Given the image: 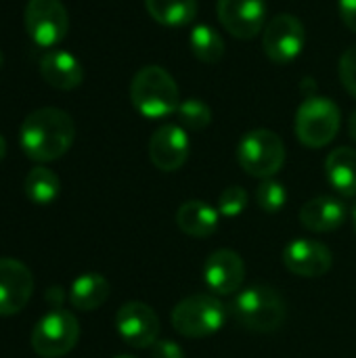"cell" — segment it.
<instances>
[{"label": "cell", "mask_w": 356, "mask_h": 358, "mask_svg": "<svg viewBox=\"0 0 356 358\" xmlns=\"http://www.w3.org/2000/svg\"><path fill=\"white\" fill-rule=\"evenodd\" d=\"M147 13L162 25L180 27L195 19L197 0H145Z\"/></svg>", "instance_id": "44dd1931"}, {"label": "cell", "mask_w": 356, "mask_h": 358, "mask_svg": "<svg viewBox=\"0 0 356 358\" xmlns=\"http://www.w3.org/2000/svg\"><path fill=\"white\" fill-rule=\"evenodd\" d=\"M241 170L256 178H273L285 164V145L273 130H250L237 145Z\"/></svg>", "instance_id": "277c9868"}, {"label": "cell", "mask_w": 356, "mask_h": 358, "mask_svg": "<svg viewBox=\"0 0 356 358\" xmlns=\"http://www.w3.org/2000/svg\"><path fill=\"white\" fill-rule=\"evenodd\" d=\"M248 201H250V195L243 187L239 185H233V187H227L220 197H218V212L227 218H233V216H239L245 208H248Z\"/></svg>", "instance_id": "484cf974"}, {"label": "cell", "mask_w": 356, "mask_h": 358, "mask_svg": "<svg viewBox=\"0 0 356 358\" xmlns=\"http://www.w3.org/2000/svg\"><path fill=\"white\" fill-rule=\"evenodd\" d=\"M40 73L44 82L57 90H73L84 80L80 61L67 50H48L40 61Z\"/></svg>", "instance_id": "e0dca14e"}, {"label": "cell", "mask_w": 356, "mask_h": 358, "mask_svg": "<svg viewBox=\"0 0 356 358\" xmlns=\"http://www.w3.org/2000/svg\"><path fill=\"white\" fill-rule=\"evenodd\" d=\"M113 358H134V357H130V355H118V357H113Z\"/></svg>", "instance_id": "d6a6232c"}, {"label": "cell", "mask_w": 356, "mask_h": 358, "mask_svg": "<svg viewBox=\"0 0 356 358\" xmlns=\"http://www.w3.org/2000/svg\"><path fill=\"white\" fill-rule=\"evenodd\" d=\"M338 8L344 25L356 34V0H338Z\"/></svg>", "instance_id": "f1b7e54d"}, {"label": "cell", "mask_w": 356, "mask_h": 358, "mask_svg": "<svg viewBox=\"0 0 356 358\" xmlns=\"http://www.w3.org/2000/svg\"><path fill=\"white\" fill-rule=\"evenodd\" d=\"M153 358H185V350L174 340H157L151 346Z\"/></svg>", "instance_id": "83f0119b"}, {"label": "cell", "mask_w": 356, "mask_h": 358, "mask_svg": "<svg viewBox=\"0 0 356 358\" xmlns=\"http://www.w3.org/2000/svg\"><path fill=\"white\" fill-rule=\"evenodd\" d=\"M231 310L241 327L256 334L277 331L287 319L285 298L269 285H250L241 289L235 296Z\"/></svg>", "instance_id": "7a4b0ae2"}, {"label": "cell", "mask_w": 356, "mask_h": 358, "mask_svg": "<svg viewBox=\"0 0 356 358\" xmlns=\"http://www.w3.org/2000/svg\"><path fill=\"white\" fill-rule=\"evenodd\" d=\"M283 264L298 277H323L332 271L334 254L317 239H294L283 250Z\"/></svg>", "instance_id": "4fadbf2b"}, {"label": "cell", "mask_w": 356, "mask_h": 358, "mask_svg": "<svg viewBox=\"0 0 356 358\" xmlns=\"http://www.w3.org/2000/svg\"><path fill=\"white\" fill-rule=\"evenodd\" d=\"M340 80L344 88L356 96V44L348 46L340 59Z\"/></svg>", "instance_id": "4316f807"}, {"label": "cell", "mask_w": 356, "mask_h": 358, "mask_svg": "<svg viewBox=\"0 0 356 358\" xmlns=\"http://www.w3.org/2000/svg\"><path fill=\"white\" fill-rule=\"evenodd\" d=\"M176 113H178L180 126L187 128V130H195V132L208 128L210 122H212V109H210V105L204 103L201 99H195V96H191L187 101H180Z\"/></svg>", "instance_id": "cb8c5ba5"}, {"label": "cell", "mask_w": 356, "mask_h": 358, "mask_svg": "<svg viewBox=\"0 0 356 358\" xmlns=\"http://www.w3.org/2000/svg\"><path fill=\"white\" fill-rule=\"evenodd\" d=\"M2 63H4V57H2V52H0V67H2Z\"/></svg>", "instance_id": "836d02e7"}, {"label": "cell", "mask_w": 356, "mask_h": 358, "mask_svg": "<svg viewBox=\"0 0 356 358\" xmlns=\"http://www.w3.org/2000/svg\"><path fill=\"white\" fill-rule=\"evenodd\" d=\"M151 164L162 172H176L189 157V134L178 124L159 126L149 141Z\"/></svg>", "instance_id": "5bb4252c"}, {"label": "cell", "mask_w": 356, "mask_h": 358, "mask_svg": "<svg viewBox=\"0 0 356 358\" xmlns=\"http://www.w3.org/2000/svg\"><path fill=\"white\" fill-rule=\"evenodd\" d=\"M340 130V107L327 96H308L296 113L298 141L311 149L329 145Z\"/></svg>", "instance_id": "8992f818"}, {"label": "cell", "mask_w": 356, "mask_h": 358, "mask_svg": "<svg viewBox=\"0 0 356 358\" xmlns=\"http://www.w3.org/2000/svg\"><path fill=\"white\" fill-rule=\"evenodd\" d=\"M348 132H350V138H355L356 141V109L353 111L350 120H348Z\"/></svg>", "instance_id": "f546056e"}, {"label": "cell", "mask_w": 356, "mask_h": 358, "mask_svg": "<svg viewBox=\"0 0 356 358\" xmlns=\"http://www.w3.org/2000/svg\"><path fill=\"white\" fill-rule=\"evenodd\" d=\"M325 172L332 182V187L344 195H356V151L350 147H338L334 149L325 159Z\"/></svg>", "instance_id": "d6986e66"}, {"label": "cell", "mask_w": 356, "mask_h": 358, "mask_svg": "<svg viewBox=\"0 0 356 358\" xmlns=\"http://www.w3.org/2000/svg\"><path fill=\"white\" fill-rule=\"evenodd\" d=\"M304 42V25L294 15H277L264 27L262 46L266 57L275 63H292L302 52Z\"/></svg>", "instance_id": "30bf717a"}, {"label": "cell", "mask_w": 356, "mask_h": 358, "mask_svg": "<svg viewBox=\"0 0 356 358\" xmlns=\"http://www.w3.org/2000/svg\"><path fill=\"white\" fill-rule=\"evenodd\" d=\"M353 222H355V233H356V206H355V210H353Z\"/></svg>", "instance_id": "1f68e13d"}, {"label": "cell", "mask_w": 356, "mask_h": 358, "mask_svg": "<svg viewBox=\"0 0 356 358\" xmlns=\"http://www.w3.org/2000/svg\"><path fill=\"white\" fill-rule=\"evenodd\" d=\"M109 281L99 273L80 275L69 287V304L78 310H97L109 298Z\"/></svg>", "instance_id": "ffe728a7"}, {"label": "cell", "mask_w": 356, "mask_h": 358, "mask_svg": "<svg viewBox=\"0 0 356 358\" xmlns=\"http://www.w3.org/2000/svg\"><path fill=\"white\" fill-rule=\"evenodd\" d=\"M130 99L134 109L149 120L176 113L180 105V92L174 78L159 65H145L136 71L130 84Z\"/></svg>", "instance_id": "3957f363"}, {"label": "cell", "mask_w": 356, "mask_h": 358, "mask_svg": "<svg viewBox=\"0 0 356 358\" xmlns=\"http://www.w3.org/2000/svg\"><path fill=\"white\" fill-rule=\"evenodd\" d=\"M204 281L210 292L218 296H231L241 292L245 281V264L233 250H216L204 264Z\"/></svg>", "instance_id": "9a60e30c"}, {"label": "cell", "mask_w": 356, "mask_h": 358, "mask_svg": "<svg viewBox=\"0 0 356 358\" xmlns=\"http://www.w3.org/2000/svg\"><path fill=\"white\" fill-rule=\"evenodd\" d=\"M346 203L332 195H321L306 201L300 210V222L315 233H332L346 222Z\"/></svg>", "instance_id": "2e32d148"}, {"label": "cell", "mask_w": 356, "mask_h": 358, "mask_svg": "<svg viewBox=\"0 0 356 358\" xmlns=\"http://www.w3.org/2000/svg\"><path fill=\"white\" fill-rule=\"evenodd\" d=\"M31 294V271L15 258H0V317H13L21 313Z\"/></svg>", "instance_id": "8fae6325"}, {"label": "cell", "mask_w": 356, "mask_h": 358, "mask_svg": "<svg viewBox=\"0 0 356 358\" xmlns=\"http://www.w3.org/2000/svg\"><path fill=\"white\" fill-rule=\"evenodd\" d=\"M80 338V323L69 310L46 313L31 331V348L42 358H61L73 350Z\"/></svg>", "instance_id": "52a82bcc"}, {"label": "cell", "mask_w": 356, "mask_h": 358, "mask_svg": "<svg viewBox=\"0 0 356 358\" xmlns=\"http://www.w3.org/2000/svg\"><path fill=\"white\" fill-rule=\"evenodd\" d=\"M227 319L225 304L210 294H195L180 300L172 310V327L185 338H206L216 334Z\"/></svg>", "instance_id": "5b68a950"}, {"label": "cell", "mask_w": 356, "mask_h": 358, "mask_svg": "<svg viewBox=\"0 0 356 358\" xmlns=\"http://www.w3.org/2000/svg\"><path fill=\"white\" fill-rule=\"evenodd\" d=\"M76 138V124L71 115L57 107H42L31 111L19 130L23 153L34 162H55L63 157Z\"/></svg>", "instance_id": "6da1fadb"}, {"label": "cell", "mask_w": 356, "mask_h": 358, "mask_svg": "<svg viewBox=\"0 0 356 358\" xmlns=\"http://www.w3.org/2000/svg\"><path fill=\"white\" fill-rule=\"evenodd\" d=\"M191 52L204 63H216L225 55V40L212 25H197L189 36Z\"/></svg>", "instance_id": "603a6c76"}, {"label": "cell", "mask_w": 356, "mask_h": 358, "mask_svg": "<svg viewBox=\"0 0 356 358\" xmlns=\"http://www.w3.org/2000/svg\"><path fill=\"white\" fill-rule=\"evenodd\" d=\"M23 27L36 46L52 48L67 36L69 17L61 0H29L23 13Z\"/></svg>", "instance_id": "ba28073f"}, {"label": "cell", "mask_w": 356, "mask_h": 358, "mask_svg": "<svg viewBox=\"0 0 356 358\" xmlns=\"http://www.w3.org/2000/svg\"><path fill=\"white\" fill-rule=\"evenodd\" d=\"M218 218L220 212L199 199L185 201L176 212V224L189 237H210L218 229Z\"/></svg>", "instance_id": "ac0fdd59"}, {"label": "cell", "mask_w": 356, "mask_h": 358, "mask_svg": "<svg viewBox=\"0 0 356 358\" xmlns=\"http://www.w3.org/2000/svg\"><path fill=\"white\" fill-rule=\"evenodd\" d=\"M216 13L229 34L250 40L264 27L266 0H218Z\"/></svg>", "instance_id": "7c38bea8"}, {"label": "cell", "mask_w": 356, "mask_h": 358, "mask_svg": "<svg viewBox=\"0 0 356 358\" xmlns=\"http://www.w3.org/2000/svg\"><path fill=\"white\" fill-rule=\"evenodd\" d=\"M115 329L132 348H151L159 338V317L145 302H126L115 313Z\"/></svg>", "instance_id": "9c48e42d"}, {"label": "cell", "mask_w": 356, "mask_h": 358, "mask_svg": "<svg viewBox=\"0 0 356 358\" xmlns=\"http://www.w3.org/2000/svg\"><path fill=\"white\" fill-rule=\"evenodd\" d=\"M287 201V189L275 180V178H264L258 189H256V203L262 212L266 214H275L279 210H283Z\"/></svg>", "instance_id": "d4e9b609"}, {"label": "cell", "mask_w": 356, "mask_h": 358, "mask_svg": "<svg viewBox=\"0 0 356 358\" xmlns=\"http://www.w3.org/2000/svg\"><path fill=\"white\" fill-rule=\"evenodd\" d=\"M23 187H25V195L34 203L46 206L57 199V195L61 191V180L52 170H48L44 166H36L34 170L27 172Z\"/></svg>", "instance_id": "7402d4cb"}, {"label": "cell", "mask_w": 356, "mask_h": 358, "mask_svg": "<svg viewBox=\"0 0 356 358\" xmlns=\"http://www.w3.org/2000/svg\"><path fill=\"white\" fill-rule=\"evenodd\" d=\"M4 155H6V141H4V136L0 134V162L4 159Z\"/></svg>", "instance_id": "4dcf8cb0"}]
</instances>
